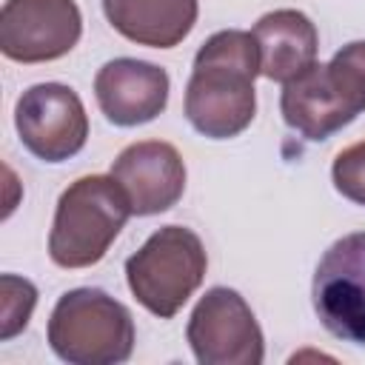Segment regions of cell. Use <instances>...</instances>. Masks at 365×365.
<instances>
[{"instance_id": "1", "label": "cell", "mask_w": 365, "mask_h": 365, "mask_svg": "<svg viewBox=\"0 0 365 365\" xmlns=\"http://www.w3.org/2000/svg\"><path fill=\"white\" fill-rule=\"evenodd\" d=\"M259 51L251 31L225 29L211 34L197 57L185 86V117L211 140L242 134L257 114L254 77Z\"/></svg>"}, {"instance_id": "2", "label": "cell", "mask_w": 365, "mask_h": 365, "mask_svg": "<svg viewBox=\"0 0 365 365\" xmlns=\"http://www.w3.org/2000/svg\"><path fill=\"white\" fill-rule=\"evenodd\" d=\"M131 202L123 185L106 174H88L74 180L57 200L54 222L48 234V257L60 268L97 265L125 220Z\"/></svg>"}, {"instance_id": "3", "label": "cell", "mask_w": 365, "mask_h": 365, "mask_svg": "<svg viewBox=\"0 0 365 365\" xmlns=\"http://www.w3.org/2000/svg\"><path fill=\"white\" fill-rule=\"evenodd\" d=\"M48 345L71 365H117L134 351V319L106 291L74 288L48 317Z\"/></svg>"}, {"instance_id": "4", "label": "cell", "mask_w": 365, "mask_h": 365, "mask_svg": "<svg viewBox=\"0 0 365 365\" xmlns=\"http://www.w3.org/2000/svg\"><path fill=\"white\" fill-rule=\"evenodd\" d=\"M279 111L305 140H328L365 111V63L345 48L331 63H311L285 83Z\"/></svg>"}, {"instance_id": "5", "label": "cell", "mask_w": 365, "mask_h": 365, "mask_svg": "<svg viewBox=\"0 0 365 365\" xmlns=\"http://www.w3.org/2000/svg\"><path fill=\"white\" fill-rule=\"evenodd\" d=\"M205 268L208 257L202 240L185 225H165L125 259V279L145 311L171 319L202 285Z\"/></svg>"}, {"instance_id": "6", "label": "cell", "mask_w": 365, "mask_h": 365, "mask_svg": "<svg viewBox=\"0 0 365 365\" xmlns=\"http://www.w3.org/2000/svg\"><path fill=\"white\" fill-rule=\"evenodd\" d=\"M185 336L200 365H259L265 356L262 328L234 288H208L191 311Z\"/></svg>"}, {"instance_id": "7", "label": "cell", "mask_w": 365, "mask_h": 365, "mask_svg": "<svg viewBox=\"0 0 365 365\" xmlns=\"http://www.w3.org/2000/svg\"><path fill=\"white\" fill-rule=\"evenodd\" d=\"M311 299L328 334L365 348V231L345 234L322 254Z\"/></svg>"}, {"instance_id": "8", "label": "cell", "mask_w": 365, "mask_h": 365, "mask_svg": "<svg viewBox=\"0 0 365 365\" xmlns=\"http://www.w3.org/2000/svg\"><path fill=\"white\" fill-rule=\"evenodd\" d=\"M20 143L43 163H63L83 151L88 117L74 88L63 83H37L14 106Z\"/></svg>"}, {"instance_id": "9", "label": "cell", "mask_w": 365, "mask_h": 365, "mask_svg": "<svg viewBox=\"0 0 365 365\" xmlns=\"http://www.w3.org/2000/svg\"><path fill=\"white\" fill-rule=\"evenodd\" d=\"M83 34L74 0H6L0 51L17 63H48L68 54Z\"/></svg>"}, {"instance_id": "10", "label": "cell", "mask_w": 365, "mask_h": 365, "mask_svg": "<svg viewBox=\"0 0 365 365\" xmlns=\"http://www.w3.org/2000/svg\"><path fill=\"white\" fill-rule=\"evenodd\" d=\"M111 177L123 185L131 214L137 217L168 211L185 191V163L180 151L163 140L125 145L111 165Z\"/></svg>"}, {"instance_id": "11", "label": "cell", "mask_w": 365, "mask_h": 365, "mask_svg": "<svg viewBox=\"0 0 365 365\" xmlns=\"http://www.w3.org/2000/svg\"><path fill=\"white\" fill-rule=\"evenodd\" d=\"M94 97L108 123L123 128L143 125L163 114L168 103V74L154 63L117 57L97 71Z\"/></svg>"}, {"instance_id": "12", "label": "cell", "mask_w": 365, "mask_h": 365, "mask_svg": "<svg viewBox=\"0 0 365 365\" xmlns=\"http://www.w3.org/2000/svg\"><path fill=\"white\" fill-rule=\"evenodd\" d=\"M259 51V74L274 83H288L317 63L319 34L308 14L297 9H277L254 23Z\"/></svg>"}, {"instance_id": "13", "label": "cell", "mask_w": 365, "mask_h": 365, "mask_svg": "<svg viewBox=\"0 0 365 365\" xmlns=\"http://www.w3.org/2000/svg\"><path fill=\"white\" fill-rule=\"evenodd\" d=\"M114 31L137 46L174 48L197 23V0H103Z\"/></svg>"}, {"instance_id": "14", "label": "cell", "mask_w": 365, "mask_h": 365, "mask_svg": "<svg viewBox=\"0 0 365 365\" xmlns=\"http://www.w3.org/2000/svg\"><path fill=\"white\" fill-rule=\"evenodd\" d=\"M0 297H3V328H0V339H11L14 334H20L29 325V317L37 305V288L14 274H3L0 277Z\"/></svg>"}, {"instance_id": "15", "label": "cell", "mask_w": 365, "mask_h": 365, "mask_svg": "<svg viewBox=\"0 0 365 365\" xmlns=\"http://www.w3.org/2000/svg\"><path fill=\"white\" fill-rule=\"evenodd\" d=\"M334 188L356 205H365V140L342 148L331 165Z\"/></svg>"}]
</instances>
